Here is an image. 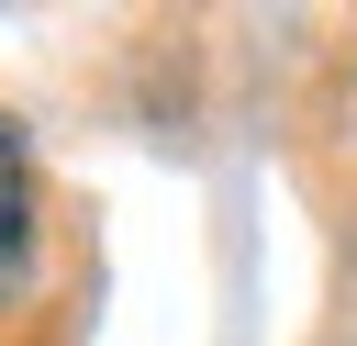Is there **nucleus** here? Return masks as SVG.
<instances>
[{
  "mask_svg": "<svg viewBox=\"0 0 357 346\" xmlns=\"http://www.w3.org/2000/svg\"><path fill=\"white\" fill-rule=\"evenodd\" d=\"M33 223H45V212H33V156H22V134L0 123V301L33 279Z\"/></svg>",
  "mask_w": 357,
  "mask_h": 346,
  "instance_id": "nucleus-1",
  "label": "nucleus"
}]
</instances>
